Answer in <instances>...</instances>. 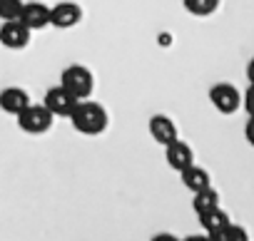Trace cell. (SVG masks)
Returning <instances> with one entry per match:
<instances>
[{
	"label": "cell",
	"mask_w": 254,
	"mask_h": 241,
	"mask_svg": "<svg viewBox=\"0 0 254 241\" xmlns=\"http://www.w3.org/2000/svg\"><path fill=\"white\" fill-rule=\"evenodd\" d=\"M70 122L72 127L80 132V135H87V137H97L107 130V112L100 102H92L90 97L87 99H80L70 114Z\"/></svg>",
	"instance_id": "1"
},
{
	"label": "cell",
	"mask_w": 254,
	"mask_h": 241,
	"mask_svg": "<svg viewBox=\"0 0 254 241\" xmlns=\"http://www.w3.org/2000/svg\"><path fill=\"white\" fill-rule=\"evenodd\" d=\"M60 85L67 92H72L77 99H87L92 95V90H95V77H92V72L85 65H70V67L63 70Z\"/></svg>",
	"instance_id": "2"
},
{
	"label": "cell",
	"mask_w": 254,
	"mask_h": 241,
	"mask_svg": "<svg viewBox=\"0 0 254 241\" xmlns=\"http://www.w3.org/2000/svg\"><path fill=\"white\" fill-rule=\"evenodd\" d=\"M53 119H55V114L45 107V102L43 104H33L30 102L18 114V127L23 132H28V135H45L53 127Z\"/></svg>",
	"instance_id": "3"
},
{
	"label": "cell",
	"mask_w": 254,
	"mask_h": 241,
	"mask_svg": "<svg viewBox=\"0 0 254 241\" xmlns=\"http://www.w3.org/2000/svg\"><path fill=\"white\" fill-rule=\"evenodd\" d=\"M209 102L214 104V109L219 114H234L242 104V95L234 85L229 82H217L209 87Z\"/></svg>",
	"instance_id": "4"
},
{
	"label": "cell",
	"mask_w": 254,
	"mask_h": 241,
	"mask_svg": "<svg viewBox=\"0 0 254 241\" xmlns=\"http://www.w3.org/2000/svg\"><path fill=\"white\" fill-rule=\"evenodd\" d=\"M30 28L23 20H3L0 25V45H5L8 50H23L30 43Z\"/></svg>",
	"instance_id": "5"
},
{
	"label": "cell",
	"mask_w": 254,
	"mask_h": 241,
	"mask_svg": "<svg viewBox=\"0 0 254 241\" xmlns=\"http://www.w3.org/2000/svg\"><path fill=\"white\" fill-rule=\"evenodd\" d=\"M45 107L55 114V117H67L70 119V114H72V109H75V104L80 102L72 92H67L63 85H58V87H50L48 92H45Z\"/></svg>",
	"instance_id": "6"
},
{
	"label": "cell",
	"mask_w": 254,
	"mask_h": 241,
	"mask_svg": "<svg viewBox=\"0 0 254 241\" xmlns=\"http://www.w3.org/2000/svg\"><path fill=\"white\" fill-rule=\"evenodd\" d=\"M82 20V8L77 3H58L55 8H50V25L58 30H67L75 28Z\"/></svg>",
	"instance_id": "7"
},
{
	"label": "cell",
	"mask_w": 254,
	"mask_h": 241,
	"mask_svg": "<svg viewBox=\"0 0 254 241\" xmlns=\"http://www.w3.org/2000/svg\"><path fill=\"white\" fill-rule=\"evenodd\" d=\"M165 159H167V164H170L175 172H182V169H187L190 164H194L192 147H190L187 142H182L180 137L165 147Z\"/></svg>",
	"instance_id": "8"
},
{
	"label": "cell",
	"mask_w": 254,
	"mask_h": 241,
	"mask_svg": "<svg viewBox=\"0 0 254 241\" xmlns=\"http://www.w3.org/2000/svg\"><path fill=\"white\" fill-rule=\"evenodd\" d=\"M147 130H150V137H152L157 145H162V147H167L170 142L177 140V125L172 122L167 114H155V117L150 119Z\"/></svg>",
	"instance_id": "9"
},
{
	"label": "cell",
	"mask_w": 254,
	"mask_h": 241,
	"mask_svg": "<svg viewBox=\"0 0 254 241\" xmlns=\"http://www.w3.org/2000/svg\"><path fill=\"white\" fill-rule=\"evenodd\" d=\"M199 224H202V229L207 231V236H209V239L219 241V239H222V234H224V229H227L232 221H229L227 211H222L219 206H214V209H209V211L199 214Z\"/></svg>",
	"instance_id": "10"
},
{
	"label": "cell",
	"mask_w": 254,
	"mask_h": 241,
	"mask_svg": "<svg viewBox=\"0 0 254 241\" xmlns=\"http://www.w3.org/2000/svg\"><path fill=\"white\" fill-rule=\"evenodd\" d=\"M30 104V95L23 87H5L0 92V109L8 112V114H20L25 107Z\"/></svg>",
	"instance_id": "11"
},
{
	"label": "cell",
	"mask_w": 254,
	"mask_h": 241,
	"mask_svg": "<svg viewBox=\"0 0 254 241\" xmlns=\"http://www.w3.org/2000/svg\"><path fill=\"white\" fill-rule=\"evenodd\" d=\"M20 20L30 28V30H43L50 25V8L45 3H25Z\"/></svg>",
	"instance_id": "12"
},
{
	"label": "cell",
	"mask_w": 254,
	"mask_h": 241,
	"mask_svg": "<svg viewBox=\"0 0 254 241\" xmlns=\"http://www.w3.org/2000/svg\"><path fill=\"white\" fill-rule=\"evenodd\" d=\"M180 177H182V184H185L192 194H194V192H202V189H207V187H212L209 172H207L204 167H197V164H190L187 169H182Z\"/></svg>",
	"instance_id": "13"
},
{
	"label": "cell",
	"mask_w": 254,
	"mask_h": 241,
	"mask_svg": "<svg viewBox=\"0 0 254 241\" xmlns=\"http://www.w3.org/2000/svg\"><path fill=\"white\" fill-rule=\"evenodd\" d=\"M214 206H219V194H217V189L207 187V189L192 194V209H194L197 216L204 214V211H209V209H214Z\"/></svg>",
	"instance_id": "14"
},
{
	"label": "cell",
	"mask_w": 254,
	"mask_h": 241,
	"mask_svg": "<svg viewBox=\"0 0 254 241\" xmlns=\"http://www.w3.org/2000/svg\"><path fill=\"white\" fill-rule=\"evenodd\" d=\"M182 5H185V10L190 15L207 18V15H212L219 8V0H182Z\"/></svg>",
	"instance_id": "15"
},
{
	"label": "cell",
	"mask_w": 254,
	"mask_h": 241,
	"mask_svg": "<svg viewBox=\"0 0 254 241\" xmlns=\"http://www.w3.org/2000/svg\"><path fill=\"white\" fill-rule=\"evenodd\" d=\"M23 0H0V20H20Z\"/></svg>",
	"instance_id": "16"
},
{
	"label": "cell",
	"mask_w": 254,
	"mask_h": 241,
	"mask_svg": "<svg viewBox=\"0 0 254 241\" xmlns=\"http://www.w3.org/2000/svg\"><path fill=\"white\" fill-rule=\"evenodd\" d=\"M249 236H247V231L242 229V226H234V224H229L227 229H224V234H222V239L219 241H247Z\"/></svg>",
	"instance_id": "17"
},
{
	"label": "cell",
	"mask_w": 254,
	"mask_h": 241,
	"mask_svg": "<svg viewBox=\"0 0 254 241\" xmlns=\"http://www.w3.org/2000/svg\"><path fill=\"white\" fill-rule=\"evenodd\" d=\"M242 104H244L247 114H254V82H249V87H247V92L242 97Z\"/></svg>",
	"instance_id": "18"
},
{
	"label": "cell",
	"mask_w": 254,
	"mask_h": 241,
	"mask_svg": "<svg viewBox=\"0 0 254 241\" xmlns=\"http://www.w3.org/2000/svg\"><path fill=\"white\" fill-rule=\"evenodd\" d=\"M244 140L254 147V114H249V119H247V125H244Z\"/></svg>",
	"instance_id": "19"
},
{
	"label": "cell",
	"mask_w": 254,
	"mask_h": 241,
	"mask_svg": "<svg viewBox=\"0 0 254 241\" xmlns=\"http://www.w3.org/2000/svg\"><path fill=\"white\" fill-rule=\"evenodd\" d=\"M247 80H249V82H254V57L247 62Z\"/></svg>",
	"instance_id": "20"
}]
</instances>
